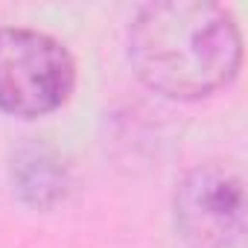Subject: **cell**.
<instances>
[{"label":"cell","instance_id":"cell-1","mask_svg":"<svg viewBox=\"0 0 248 248\" xmlns=\"http://www.w3.org/2000/svg\"><path fill=\"white\" fill-rule=\"evenodd\" d=\"M129 62L138 79L167 99H204L228 88L242 67V32L233 15L204 0H158L129 27Z\"/></svg>","mask_w":248,"mask_h":248},{"label":"cell","instance_id":"cell-4","mask_svg":"<svg viewBox=\"0 0 248 248\" xmlns=\"http://www.w3.org/2000/svg\"><path fill=\"white\" fill-rule=\"evenodd\" d=\"M9 181L18 199L32 210H53L70 193V170L62 155L41 143L27 140L9 158Z\"/></svg>","mask_w":248,"mask_h":248},{"label":"cell","instance_id":"cell-3","mask_svg":"<svg viewBox=\"0 0 248 248\" xmlns=\"http://www.w3.org/2000/svg\"><path fill=\"white\" fill-rule=\"evenodd\" d=\"M175 231L190 248H233L245 228V190L222 164L190 170L172 202Z\"/></svg>","mask_w":248,"mask_h":248},{"label":"cell","instance_id":"cell-2","mask_svg":"<svg viewBox=\"0 0 248 248\" xmlns=\"http://www.w3.org/2000/svg\"><path fill=\"white\" fill-rule=\"evenodd\" d=\"M76 88L70 50L38 30H0V111L35 120L59 111Z\"/></svg>","mask_w":248,"mask_h":248}]
</instances>
